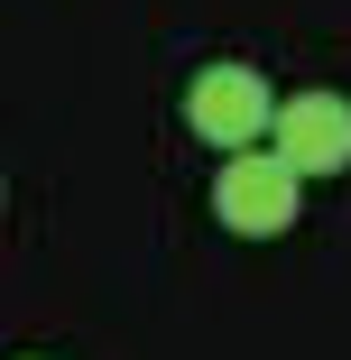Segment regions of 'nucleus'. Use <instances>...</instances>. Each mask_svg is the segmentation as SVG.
I'll return each mask as SVG.
<instances>
[{
  "mask_svg": "<svg viewBox=\"0 0 351 360\" xmlns=\"http://www.w3.org/2000/svg\"><path fill=\"white\" fill-rule=\"evenodd\" d=\"M305 203V176L277 158V148H231L222 176H213V222L241 231V240H277Z\"/></svg>",
  "mask_w": 351,
  "mask_h": 360,
  "instance_id": "f257e3e1",
  "label": "nucleus"
},
{
  "mask_svg": "<svg viewBox=\"0 0 351 360\" xmlns=\"http://www.w3.org/2000/svg\"><path fill=\"white\" fill-rule=\"evenodd\" d=\"M268 111H277V93H268L259 65H203V75L185 84V129L203 139V148H259Z\"/></svg>",
  "mask_w": 351,
  "mask_h": 360,
  "instance_id": "f03ea898",
  "label": "nucleus"
},
{
  "mask_svg": "<svg viewBox=\"0 0 351 360\" xmlns=\"http://www.w3.org/2000/svg\"><path fill=\"white\" fill-rule=\"evenodd\" d=\"M268 139H277V158H287L305 185L314 176H342L351 167V102L342 93H296V102L268 111Z\"/></svg>",
  "mask_w": 351,
  "mask_h": 360,
  "instance_id": "7ed1b4c3",
  "label": "nucleus"
}]
</instances>
